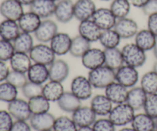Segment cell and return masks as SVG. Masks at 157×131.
<instances>
[{"instance_id":"1","label":"cell","mask_w":157,"mask_h":131,"mask_svg":"<svg viewBox=\"0 0 157 131\" xmlns=\"http://www.w3.org/2000/svg\"><path fill=\"white\" fill-rule=\"evenodd\" d=\"M87 78L94 88L105 89L115 81V71L107 66L102 65L89 71Z\"/></svg>"},{"instance_id":"2","label":"cell","mask_w":157,"mask_h":131,"mask_svg":"<svg viewBox=\"0 0 157 131\" xmlns=\"http://www.w3.org/2000/svg\"><path fill=\"white\" fill-rule=\"evenodd\" d=\"M124 64L139 68L145 64L147 54L134 42L126 44L121 49Z\"/></svg>"},{"instance_id":"3","label":"cell","mask_w":157,"mask_h":131,"mask_svg":"<svg viewBox=\"0 0 157 131\" xmlns=\"http://www.w3.org/2000/svg\"><path fill=\"white\" fill-rule=\"evenodd\" d=\"M135 110L127 103L116 104L108 115V118L116 127H126L131 124Z\"/></svg>"},{"instance_id":"4","label":"cell","mask_w":157,"mask_h":131,"mask_svg":"<svg viewBox=\"0 0 157 131\" xmlns=\"http://www.w3.org/2000/svg\"><path fill=\"white\" fill-rule=\"evenodd\" d=\"M29 55L33 63H38L47 66L53 63L57 56L51 46L46 43H38L35 44Z\"/></svg>"},{"instance_id":"5","label":"cell","mask_w":157,"mask_h":131,"mask_svg":"<svg viewBox=\"0 0 157 131\" xmlns=\"http://www.w3.org/2000/svg\"><path fill=\"white\" fill-rule=\"evenodd\" d=\"M93 86L88 78L78 75L71 82V91L81 101L90 99L93 94Z\"/></svg>"},{"instance_id":"6","label":"cell","mask_w":157,"mask_h":131,"mask_svg":"<svg viewBox=\"0 0 157 131\" xmlns=\"http://www.w3.org/2000/svg\"><path fill=\"white\" fill-rule=\"evenodd\" d=\"M140 80L137 68L124 64L115 71V81L128 89L135 87Z\"/></svg>"},{"instance_id":"7","label":"cell","mask_w":157,"mask_h":131,"mask_svg":"<svg viewBox=\"0 0 157 131\" xmlns=\"http://www.w3.org/2000/svg\"><path fill=\"white\" fill-rule=\"evenodd\" d=\"M58 32L57 23L50 18L42 19L38 29L34 33L35 38L40 43H49Z\"/></svg>"},{"instance_id":"8","label":"cell","mask_w":157,"mask_h":131,"mask_svg":"<svg viewBox=\"0 0 157 131\" xmlns=\"http://www.w3.org/2000/svg\"><path fill=\"white\" fill-rule=\"evenodd\" d=\"M8 111L15 121H29L32 114L29 101L21 98L15 99L8 104Z\"/></svg>"},{"instance_id":"9","label":"cell","mask_w":157,"mask_h":131,"mask_svg":"<svg viewBox=\"0 0 157 131\" xmlns=\"http://www.w3.org/2000/svg\"><path fill=\"white\" fill-rule=\"evenodd\" d=\"M101 31L108 30L114 28L117 18L110 8H98L91 18Z\"/></svg>"},{"instance_id":"10","label":"cell","mask_w":157,"mask_h":131,"mask_svg":"<svg viewBox=\"0 0 157 131\" xmlns=\"http://www.w3.org/2000/svg\"><path fill=\"white\" fill-rule=\"evenodd\" d=\"M75 2L72 0H59L56 2L55 17L62 24L68 23L75 18Z\"/></svg>"},{"instance_id":"11","label":"cell","mask_w":157,"mask_h":131,"mask_svg":"<svg viewBox=\"0 0 157 131\" xmlns=\"http://www.w3.org/2000/svg\"><path fill=\"white\" fill-rule=\"evenodd\" d=\"M24 12L23 6L16 0H3L0 3V15L5 19L18 21Z\"/></svg>"},{"instance_id":"12","label":"cell","mask_w":157,"mask_h":131,"mask_svg":"<svg viewBox=\"0 0 157 131\" xmlns=\"http://www.w3.org/2000/svg\"><path fill=\"white\" fill-rule=\"evenodd\" d=\"M113 29L122 39H130L134 38L139 31V27L135 20L127 17L117 20Z\"/></svg>"},{"instance_id":"13","label":"cell","mask_w":157,"mask_h":131,"mask_svg":"<svg viewBox=\"0 0 157 131\" xmlns=\"http://www.w3.org/2000/svg\"><path fill=\"white\" fill-rule=\"evenodd\" d=\"M96 114L90 107L81 105L72 113L71 118L78 127H91L97 120Z\"/></svg>"},{"instance_id":"14","label":"cell","mask_w":157,"mask_h":131,"mask_svg":"<svg viewBox=\"0 0 157 131\" xmlns=\"http://www.w3.org/2000/svg\"><path fill=\"white\" fill-rule=\"evenodd\" d=\"M81 63L89 71L104 65V51L97 48H90L81 58Z\"/></svg>"},{"instance_id":"15","label":"cell","mask_w":157,"mask_h":131,"mask_svg":"<svg viewBox=\"0 0 157 131\" xmlns=\"http://www.w3.org/2000/svg\"><path fill=\"white\" fill-rule=\"evenodd\" d=\"M72 38L65 32H58L49 42L53 52L57 56H62L69 53Z\"/></svg>"},{"instance_id":"16","label":"cell","mask_w":157,"mask_h":131,"mask_svg":"<svg viewBox=\"0 0 157 131\" xmlns=\"http://www.w3.org/2000/svg\"><path fill=\"white\" fill-rule=\"evenodd\" d=\"M104 90H105L104 94L110 100L113 104H120L127 102L129 89L118 83L117 81H113Z\"/></svg>"},{"instance_id":"17","label":"cell","mask_w":157,"mask_h":131,"mask_svg":"<svg viewBox=\"0 0 157 131\" xmlns=\"http://www.w3.org/2000/svg\"><path fill=\"white\" fill-rule=\"evenodd\" d=\"M56 2L52 0H34L29 6V10L41 19H46L55 15Z\"/></svg>"},{"instance_id":"18","label":"cell","mask_w":157,"mask_h":131,"mask_svg":"<svg viewBox=\"0 0 157 131\" xmlns=\"http://www.w3.org/2000/svg\"><path fill=\"white\" fill-rule=\"evenodd\" d=\"M49 80L63 83L70 74V67L67 61L63 59H55L48 66Z\"/></svg>"},{"instance_id":"19","label":"cell","mask_w":157,"mask_h":131,"mask_svg":"<svg viewBox=\"0 0 157 131\" xmlns=\"http://www.w3.org/2000/svg\"><path fill=\"white\" fill-rule=\"evenodd\" d=\"M55 116L50 112L32 114L29 119V124L35 131H44L53 129L55 121Z\"/></svg>"},{"instance_id":"20","label":"cell","mask_w":157,"mask_h":131,"mask_svg":"<svg viewBox=\"0 0 157 131\" xmlns=\"http://www.w3.org/2000/svg\"><path fill=\"white\" fill-rule=\"evenodd\" d=\"M75 18L79 21L91 19L97 7L93 0H77L75 2Z\"/></svg>"},{"instance_id":"21","label":"cell","mask_w":157,"mask_h":131,"mask_svg":"<svg viewBox=\"0 0 157 131\" xmlns=\"http://www.w3.org/2000/svg\"><path fill=\"white\" fill-rule=\"evenodd\" d=\"M101 32L102 31L92 19L80 21L78 25V35L87 39L90 43L95 42L99 40Z\"/></svg>"},{"instance_id":"22","label":"cell","mask_w":157,"mask_h":131,"mask_svg":"<svg viewBox=\"0 0 157 131\" xmlns=\"http://www.w3.org/2000/svg\"><path fill=\"white\" fill-rule=\"evenodd\" d=\"M113 103L105 94H97L90 101V106L97 116L106 117L113 109Z\"/></svg>"},{"instance_id":"23","label":"cell","mask_w":157,"mask_h":131,"mask_svg":"<svg viewBox=\"0 0 157 131\" xmlns=\"http://www.w3.org/2000/svg\"><path fill=\"white\" fill-rule=\"evenodd\" d=\"M29 81L44 85L49 81L48 66L38 63H32L27 73Z\"/></svg>"},{"instance_id":"24","label":"cell","mask_w":157,"mask_h":131,"mask_svg":"<svg viewBox=\"0 0 157 131\" xmlns=\"http://www.w3.org/2000/svg\"><path fill=\"white\" fill-rule=\"evenodd\" d=\"M41 21L42 19L38 15L29 10V12L23 13L18 20V23L21 32L34 34L38 29Z\"/></svg>"},{"instance_id":"25","label":"cell","mask_w":157,"mask_h":131,"mask_svg":"<svg viewBox=\"0 0 157 131\" xmlns=\"http://www.w3.org/2000/svg\"><path fill=\"white\" fill-rule=\"evenodd\" d=\"M147 98V94L144 91V89L140 86H135L129 89L126 103L128 104L135 111H136L144 109Z\"/></svg>"},{"instance_id":"26","label":"cell","mask_w":157,"mask_h":131,"mask_svg":"<svg viewBox=\"0 0 157 131\" xmlns=\"http://www.w3.org/2000/svg\"><path fill=\"white\" fill-rule=\"evenodd\" d=\"M64 93V86L59 81L49 80L43 85L42 95L50 102H57Z\"/></svg>"},{"instance_id":"27","label":"cell","mask_w":157,"mask_h":131,"mask_svg":"<svg viewBox=\"0 0 157 131\" xmlns=\"http://www.w3.org/2000/svg\"><path fill=\"white\" fill-rule=\"evenodd\" d=\"M156 35L148 29H141L138 31L136 35H135L134 43L147 52L148 51L153 50L156 43Z\"/></svg>"},{"instance_id":"28","label":"cell","mask_w":157,"mask_h":131,"mask_svg":"<svg viewBox=\"0 0 157 131\" xmlns=\"http://www.w3.org/2000/svg\"><path fill=\"white\" fill-rule=\"evenodd\" d=\"M58 106L65 113H73L81 106V101L71 91H64L62 96L57 101Z\"/></svg>"},{"instance_id":"29","label":"cell","mask_w":157,"mask_h":131,"mask_svg":"<svg viewBox=\"0 0 157 131\" xmlns=\"http://www.w3.org/2000/svg\"><path fill=\"white\" fill-rule=\"evenodd\" d=\"M32 63L33 62L29 54L17 52H15L9 61L12 70L22 73H27Z\"/></svg>"},{"instance_id":"30","label":"cell","mask_w":157,"mask_h":131,"mask_svg":"<svg viewBox=\"0 0 157 131\" xmlns=\"http://www.w3.org/2000/svg\"><path fill=\"white\" fill-rule=\"evenodd\" d=\"M21 32L17 21L4 19L0 23V38L13 41Z\"/></svg>"},{"instance_id":"31","label":"cell","mask_w":157,"mask_h":131,"mask_svg":"<svg viewBox=\"0 0 157 131\" xmlns=\"http://www.w3.org/2000/svg\"><path fill=\"white\" fill-rule=\"evenodd\" d=\"M104 51V65L110 67L113 70H117L124 64L121 49L118 48H106Z\"/></svg>"},{"instance_id":"32","label":"cell","mask_w":157,"mask_h":131,"mask_svg":"<svg viewBox=\"0 0 157 131\" xmlns=\"http://www.w3.org/2000/svg\"><path fill=\"white\" fill-rule=\"evenodd\" d=\"M130 124L136 131H154L156 130L155 119L145 112L135 114Z\"/></svg>"},{"instance_id":"33","label":"cell","mask_w":157,"mask_h":131,"mask_svg":"<svg viewBox=\"0 0 157 131\" xmlns=\"http://www.w3.org/2000/svg\"><path fill=\"white\" fill-rule=\"evenodd\" d=\"M12 44L15 52L27 54H29L33 46L35 45L32 34L24 32H20L19 35L12 41Z\"/></svg>"},{"instance_id":"34","label":"cell","mask_w":157,"mask_h":131,"mask_svg":"<svg viewBox=\"0 0 157 131\" xmlns=\"http://www.w3.org/2000/svg\"><path fill=\"white\" fill-rule=\"evenodd\" d=\"M90 48V41L80 35H78L72 38L69 53L75 58H81Z\"/></svg>"},{"instance_id":"35","label":"cell","mask_w":157,"mask_h":131,"mask_svg":"<svg viewBox=\"0 0 157 131\" xmlns=\"http://www.w3.org/2000/svg\"><path fill=\"white\" fill-rule=\"evenodd\" d=\"M122 38L113 29L102 31L98 41L101 45L106 48H118Z\"/></svg>"},{"instance_id":"36","label":"cell","mask_w":157,"mask_h":131,"mask_svg":"<svg viewBox=\"0 0 157 131\" xmlns=\"http://www.w3.org/2000/svg\"><path fill=\"white\" fill-rule=\"evenodd\" d=\"M131 3L130 0H113L110 9L117 19L127 18L130 14Z\"/></svg>"},{"instance_id":"37","label":"cell","mask_w":157,"mask_h":131,"mask_svg":"<svg viewBox=\"0 0 157 131\" xmlns=\"http://www.w3.org/2000/svg\"><path fill=\"white\" fill-rule=\"evenodd\" d=\"M29 105L32 114H38L49 112L51 104L50 101L46 99L42 94L31 98L29 101Z\"/></svg>"},{"instance_id":"38","label":"cell","mask_w":157,"mask_h":131,"mask_svg":"<svg viewBox=\"0 0 157 131\" xmlns=\"http://www.w3.org/2000/svg\"><path fill=\"white\" fill-rule=\"evenodd\" d=\"M140 87L147 94L157 93V74L154 71H150L143 75Z\"/></svg>"},{"instance_id":"39","label":"cell","mask_w":157,"mask_h":131,"mask_svg":"<svg viewBox=\"0 0 157 131\" xmlns=\"http://www.w3.org/2000/svg\"><path fill=\"white\" fill-rule=\"evenodd\" d=\"M18 88L7 81L0 83V101L10 103L18 98Z\"/></svg>"},{"instance_id":"40","label":"cell","mask_w":157,"mask_h":131,"mask_svg":"<svg viewBox=\"0 0 157 131\" xmlns=\"http://www.w3.org/2000/svg\"><path fill=\"white\" fill-rule=\"evenodd\" d=\"M78 128L72 118L67 116H60L55 118L53 126L55 131H77Z\"/></svg>"},{"instance_id":"41","label":"cell","mask_w":157,"mask_h":131,"mask_svg":"<svg viewBox=\"0 0 157 131\" xmlns=\"http://www.w3.org/2000/svg\"><path fill=\"white\" fill-rule=\"evenodd\" d=\"M6 81L18 89H21V87L29 81V79L26 73L10 70Z\"/></svg>"},{"instance_id":"42","label":"cell","mask_w":157,"mask_h":131,"mask_svg":"<svg viewBox=\"0 0 157 131\" xmlns=\"http://www.w3.org/2000/svg\"><path fill=\"white\" fill-rule=\"evenodd\" d=\"M43 85L32 81H28L22 87H21V92H22L23 96L28 100L33 98L35 97L39 96L42 94Z\"/></svg>"},{"instance_id":"43","label":"cell","mask_w":157,"mask_h":131,"mask_svg":"<svg viewBox=\"0 0 157 131\" xmlns=\"http://www.w3.org/2000/svg\"><path fill=\"white\" fill-rule=\"evenodd\" d=\"M15 52L12 41L0 38V61H9Z\"/></svg>"},{"instance_id":"44","label":"cell","mask_w":157,"mask_h":131,"mask_svg":"<svg viewBox=\"0 0 157 131\" xmlns=\"http://www.w3.org/2000/svg\"><path fill=\"white\" fill-rule=\"evenodd\" d=\"M144 110L147 114L153 119L157 118V93L147 94Z\"/></svg>"},{"instance_id":"45","label":"cell","mask_w":157,"mask_h":131,"mask_svg":"<svg viewBox=\"0 0 157 131\" xmlns=\"http://www.w3.org/2000/svg\"><path fill=\"white\" fill-rule=\"evenodd\" d=\"M94 131H116V126L109 118L97 119L92 125Z\"/></svg>"},{"instance_id":"46","label":"cell","mask_w":157,"mask_h":131,"mask_svg":"<svg viewBox=\"0 0 157 131\" xmlns=\"http://www.w3.org/2000/svg\"><path fill=\"white\" fill-rule=\"evenodd\" d=\"M8 110H0V131H10L15 121Z\"/></svg>"},{"instance_id":"47","label":"cell","mask_w":157,"mask_h":131,"mask_svg":"<svg viewBox=\"0 0 157 131\" xmlns=\"http://www.w3.org/2000/svg\"><path fill=\"white\" fill-rule=\"evenodd\" d=\"M142 11L144 15L147 16L157 14V0H150L142 8Z\"/></svg>"},{"instance_id":"48","label":"cell","mask_w":157,"mask_h":131,"mask_svg":"<svg viewBox=\"0 0 157 131\" xmlns=\"http://www.w3.org/2000/svg\"><path fill=\"white\" fill-rule=\"evenodd\" d=\"M30 124L25 121H15L10 131H32Z\"/></svg>"},{"instance_id":"49","label":"cell","mask_w":157,"mask_h":131,"mask_svg":"<svg viewBox=\"0 0 157 131\" xmlns=\"http://www.w3.org/2000/svg\"><path fill=\"white\" fill-rule=\"evenodd\" d=\"M147 29L157 37V14L148 16Z\"/></svg>"},{"instance_id":"50","label":"cell","mask_w":157,"mask_h":131,"mask_svg":"<svg viewBox=\"0 0 157 131\" xmlns=\"http://www.w3.org/2000/svg\"><path fill=\"white\" fill-rule=\"evenodd\" d=\"M9 71H10V69L6 62L0 61V83L6 81Z\"/></svg>"},{"instance_id":"51","label":"cell","mask_w":157,"mask_h":131,"mask_svg":"<svg viewBox=\"0 0 157 131\" xmlns=\"http://www.w3.org/2000/svg\"><path fill=\"white\" fill-rule=\"evenodd\" d=\"M149 1L150 0H130L131 6L139 9H142Z\"/></svg>"},{"instance_id":"52","label":"cell","mask_w":157,"mask_h":131,"mask_svg":"<svg viewBox=\"0 0 157 131\" xmlns=\"http://www.w3.org/2000/svg\"><path fill=\"white\" fill-rule=\"evenodd\" d=\"M16 1L18 2L20 4L22 5L23 6H29L31 4H32V2L34 1V0H16Z\"/></svg>"},{"instance_id":"53","label":"cell","mask_w":157,"mask_h":131,"mask_svg":"<svg viewBox=\"0 0 157 131\" xmlns=\"http://www.w3.org/2000/svg\"><path fill=\"white\" fill-rule=\"evenodd\" d=\"M77 131H94L93 128L91 127H78V130Z\"/></svg>"},{"instance_id":"54","label":"cell","mask_w":157,"mask_h":131,"mask_svg":"<svg viewBox=\"0 0 157 131\" xmlns=\"http://www.w3.org/2000/svg\"><path fill=\"white\" fill-rule=\"evenodd\" d=\"M153 55H154V56L156 57V58L157 59V37L156 39V43H155L154 47H153Z\"/></svg>"},{"instance_id":"55","label":"cell","mask_w":157,"mask_h":131,"mask_svg":"<svg viewBox=\"0 0 157 131\" xmlns=\"http://www.w3.org/2000/svg\"><path fill=\"white\" fill-rule=\"evenodd\" d=\"M119 131H136L134 130V129L133 128V127H124V128H122V129H121V130H120Z\"/></svg>"},{"instance_id":"56","label":"cell","mask_w":157,"mask_h":131,"mask_svg":"<svg viewBox=\"0 0 157 131\" xmlns=\"http://www.w3.org/2000/svg\"><path fill=\"white\" fill-rule=\"evenodd\" d=\"M153 71H154L157 74V61L156 62L154 63V64H153Z\"/></svg>"},{"instance_id":"57","label":"cell","mask_w":157,"mask_h":131,"mask_svg":"<svg viewBox=\"0 0 157 131\" xmlns=\"http://www.w3.org/2000/svg\"><path fill=\"white\" fill-rule=\"evenodd\" d=\"M155 126H156V130H157V118L155 119Z\"/></svg>"},{"instance_id":"58","label":"cell","mask_w":157,"mask_h":131,"mask_svg":"<svg viewBox=\"0 0 157 131\" xmlns=\"http://www.w3.org/2000/svg\"><path fill=\"white\" fill-rule=\"evenodd\" d=\"M44 131H55L53 129H51V130H44Z\"/></svg>"},{"instance_id":"59","label":"cell","mask_w":157,"mask_h":131,"mask_svg":"<svg viewBox=\"0 0 157 131\" xmlns=\"http://www.w3.org/2000/svg\"><path fill=\"white\" fill-rule=\"evenodd\" d=\"M101 1H104V2H107V1H110V0H101Z\"/></svg>"},{"instance_id":"60","label":"cell","mask_w":157,"mask_h":131,"mask_svg":"<svg viewBox=\"0 0 157 131\" xmlns=\"http://www.w3.org/2000/svg\"><path fill=\"white\" fill-rule=\"evenodd\" d=\"M52 1H54V2H57L59 1V0H52Z\"/></svg>"},{"instance_id":"61","label":"cell","mask_w":157,"mask_h":131,"mask_svg":"<svg viewBox=\"0 0 157 131\" xmlns=\"http://www.w3.org/2000/svg\"><path fill=\"white\" fill-rule=\"evenodd\" d=\"M154 131H157V130H154Z\"/></svg>"}]
</instances>
